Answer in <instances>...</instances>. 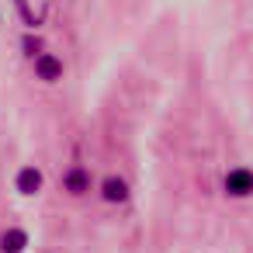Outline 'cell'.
<instances>
[{
    "instance_id": "ba28073f",
    "label": "cell",
    "mask_w": 253,
    "mask_h": 253,
    "mask_svg": "<svg viewBox=\"0 0 253 253\" xmlns=\"http://www.w3.org/2000/svg\"><path fill=\"white\" fill-rule=\"evenodd\" d=\"M14 7H18V14H21V21H25V25H28V32H32V28L39 25V18L32 14V7H28V0H14Z\"/></svg>"
},
{
    "instance_id": "3957f363",
    "label": "cell",
    "mask_w": 253,
    "mask_h": 253,
    "mask_svg": "<svg viewBox=\"0 0 253 253\" xmlns=\"http://www.w3.org/2000/svg\"><path fill=\"white\" fill-rule=\"evenodd\" d=\"M14 187H18V194H25V198L39 194V191H42V170H39V167H21L18 177H14Z\"/></svg>"
},
{
    "instance_id": "52a82bcc",
    "label": "cell",
    "mask_w": 253,
    "mask_h": 253,
    "mask_svg": "<svg viewBox=\"0 0 253 253\" xmlns=\"http://www.w3.org/2000/svg\"><path fill=\"white\" fill-rule=\"evenodd\" d=\"M21 49H25V56H32V59L45 52V45H42V39H39V35H32V32H28V35L21 39Z\"/></svg>"
},
{
    "instance_id": "7a4b0ae2",
    "label": "cell",
    "mask_w": 253,
    "mask_h": 253,
    "mask_svg": "<svg viewBox=\"0 0 253 253\" xmlns=\"http://www.w3.org/2000/svg\"><path fill=\"white\" fill-rule=\"evenodd\" d=\"M222 187H225L229 198H250L253 194V170H246V167L229 170L225 180H222Z\"/></svg>"
},
{
    "instance_id": "277c9868",
    "label": "cell",
    "mask_w": 253,
    "mask_h": 253,
    "mask_svg": "<svg viewBox=\"0 0 253 253\" xmlns=\"http://www.w3.org/2000/svg\"><path fill=\"white\" fill-rule=\"evenodd\" d=\"M63 191L70 194H87L90 191V170L87 167H70L63 173Z\"/></svg>"
},
{
    "instance_id": "5b68a950",
    "label": "cell",
    "mask_w": 253,
    "mask_h": 253,
    "mask_svg": "<svg viewBox=\"0 0 253 253\" xmlns=\"http://www.w3.org/2000/svg\"><path fill=\"white\" fill-rule=\"evenodd\" d=\"M101 198L104 201H111V205H122V201H128V180L125 177H104V184H101Z\"/></svg>"
},
{
    "instance_id": "6da1fadb",
    "label": "cell",
    "mask_w": 253,
    "mask_h": 253,
    "mask_svg": "<svg viewBox=\"0 0 253 253\" xmlns=\"http://www.w3.org/2000/svg\"><path fill=\"white\" fill-rule=\"evenodd\" d=\"M32 66H35V77H39L42 84H59V80H63V73H66L63 59H59V56H52V52L35 56V59H32Z\"/></svg>"
},
{
    "instance_id": "8992f818",
    "label": "cell",
    "mask_w": 253,
    "mask_h": 253,
    "mask_svg": "<svg viewBox=\"0 0 253 253\" xmlns=\"http://www.w3.org/2000/svg\"><path fill=\"white\" fill-rule=\"evenodd\" d=\"M28 232L25 229H4L0 232V253H25Z\"/></svg>"
}]
</instances>
